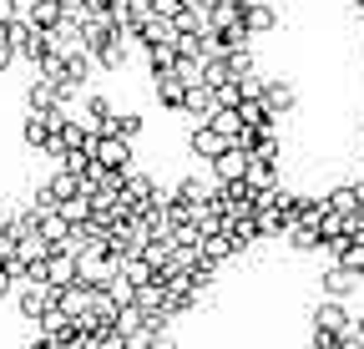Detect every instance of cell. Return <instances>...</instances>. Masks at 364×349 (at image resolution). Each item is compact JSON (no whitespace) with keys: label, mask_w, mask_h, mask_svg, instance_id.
<instances>
[{"label":"cell","mask_w":364,"mask_h":349,"mask_svg":"<svg viewBox=\"0 0 364 349\" xmlns=\"http://www.w3.org/2000/svg\"><path fill=\"white\" fill-rule=\"evenodd\" d=\"M359 289H364V274H354V269H344V264H324V274H318V299L349 304Z\"/></svg>","instance_id":"cell-1"},{"label":"cell","mask_w":364,"mask_h":349,"mask_svg":"<svg viewBox=\"0 0 364 349\" xmlns=\"http://www.w3.org/2000/svg\"><path fill=\"white\" fill-rule=\"evenodd\" d=\"M182 6H188V0H152V16H167V21H172Z\"/></svg>","instance_id":"cell-30"},{"label":"cell","mask_w":364,"mask_h":349,"mask_svg":"<svg viewBox=\"0 0 364 349\" xmlns=\"http://www.w3.org/2000/svg\"><path fill=\"white\" fill-rule=\"evenodd\" d=\"M6 228H11V213H6V208H0V233H6Z\"/></svg>","instance_id":"cell-34"},{"label":"cell","mask_w":364,"mask_h":349,"mask_svg":"<svg viewBox=\"0 0 364 349\" xmlns=\"http://www.w3.org/2000/svg\"><path fill=\"white\" fill-rule=\"evenodd\" d=\"M102 132H112V137H122V142H142L147 122H142V112H112V122L102 127Z\"/></svg>","instance_id":"cell-19"},{"label":"cell","mask_w":364,"mask_h":349,"mask_svg":"<svg viewBox=\"0 0 364 349\" xmlns=\"http://www.w3.org/2000/svg\"><path fill=\"white\" fill-rule=\"evenodd\" d=\"M152 97H157V107H162V112H182L188 81H182L177 71H162V76H152Z\"/></svg>","instance_id":"cell-10"},{"label":"cell","mask_w":364,"mask_h":349,"mask_svg":"<svg viewBox=\"0 0 364 349\" xmlns=\"http://www.w3.org/2000/svg\"><path fill=\"white\" fill-rule=\"evenodd\" d=\"M76 279H81V269H76V253L51 248V258H46V284H51V289H66V284H76Z\"/></svg>","instance_id":"cell-12"},{"label":"cell","mask_w":364,"mask_h":349,"mask_svg":"<svg viewBox=\"0 0 364 349\" xmlns=\"http://www.w3.org/2000/svg\"><path fill=\"white\" fill-rule=\"evenodd\" d=\"M61 218H66V223H91V193L66 198V203H61Z\"/></svg>","instance_id":"cell-26"},{"label":"cell","mask_w":364,"mask_h":349,"mask_svg":"<svg viewBox=\"0 0 364 349\" xmlns=\"http://www.w3.org/2000/svg\"><path fill=\"white\" fill-rule=\"evenodd\" d=\"M359 203H364V188L359 183H334L324 193V208H334V213H359Z\"/></svg>","instance_id":"cell-20"},{"label":"cell","mask_w":364,"mask_h":349,"mask_svg":"<svg viewBox=\"0 0 364 349\" xmlns=\"http://www.w3.org/2000/svg\"><path fill=\"white\" fill-rule=\"evenodd\" d=\"M359 132H364V122H359Z\"/></svg>","instance_id":"cell-36"},{"label":"cell","mask_w":364,"mask_h":349,"mask_svg":"<svg viewBox=\"0 0 364 349\" xmlns=\"http://www.w3.org/2000/svg\"><path fill=\"white\" fill-rule=\"evenodd\" d=\"M91 157H97L102 167H112V172H127V167L136 162V142H122V137H112V132H97Z\"/></svg>","instance_id":"cell-4"},{"label":"cell","mask_w":364,"mask_h":349,"mask_svg":"<svg viewBox=\"0 0 364 349\" xmlns=\"http://www.w3.org/2000/svg\"><path fill=\"white\" fill-rule=\"evenodd\" d=\"M112 112H117V107H112V97H102V92H86V102H81V117H86L91 127H97V132H102V127L112 122Z\"/></svg>","instance_id":"cell-23"},{"label":"cell","mask_w":364,"mask_h":349,"mask_svg":"<svg viewBox=\"0 0 364 349\" xmlns=\"http://www.w3.org/2000/svg\"><path fill=\"white\" fill-rule=\"evenodd\" d=\"M213 97H218V107H238V102H243V81L228 76L223 86H213Z\"/></svg>","instance_id":"cell-28"},{"label":"cell","mask_w":364,"mask_h":349,"mask_svg":"<svg viewBox=\"0 0 364 349\" xmlns=\"http://www.w3.org/2000/svg\"><path fill=\"white\" fill-rule=\"evenodd\" d=\"M349 11H354V16H364V0H349Z\"/></svg>","instance_id":"cell-35"},{"label":"cell","mask_w":364,"mask_h":349,"mask_svg":"<svg viewBox=\"0 0 364 349\" xmlns=\"http://www.w3.org/2000/svg\"><path fill=\"white\" fill-rule=\"evenodd\" d=\"M263 102H268V112L273 117H294L299 112V86L289 81V76H263Z\"/></svg>","instance_id":"cell-5"},{"label":"cell","mask_w":364,"mask_h":349,"mask_svg":"<svg viewBox=\"0 0 364 349\" xmlns=\"http://www.w3.org/2000/svg\"><path fill=\"white\" fill-rule=\"evenodd\" d=\"M349 334H359V339H364V314H354V319H349Z\"/></svg>","instance_id":"cell-32"},{"label":"cell","mask_w":364,"mask_h":349,"mask_svg":"<svg viewBox=\"0 0 364 349\" xmlns=\"http://www.w3.org/2000/svg\"><path fill=\"white\" fill-rule=\"evenodd\" d=\"M198 248H203V264H213V269H223L228 258H238V253H243V243L228 233V228H223V233H208Z\"/></svg>","instance_id":"cell-11"},{"label":"cell","mask_w":364,"mask_h":349,"mask_svg":"<svg viewBox=\"0 0 364 349\" xmlns=\"http://www.w3.org/2000/svg\"><path fill=\"white\" fill-rule=\"evenodd\" d=\"M36 233H41L46 243H56V248H61L66 233H71V223L61 218V208H51V213H41V218H36Z\"/></svg>","instance_id":"cell-22"},{"label":"cell","mask_w":364,"mask_h":349,"mask_svg":"<svg viewBox=\"0 0 364 349\" xmlns=\"http://www.w3.org/2000/svg\"><path fill=\"white\" fill-rule=\"evenodd\" d=\"M46 188L56 193V208H61L66 198H76V193H81V178H76L71 167H61V162H56V172H51V178H46Z\"/></svg>","instance_id":"cell-24"},{"label":"cell","mask_w":364,"mask_h":349,"mask_svg":"<svg viewBox=\"0 0 364 349\" xmlns=\"http://www.w3.org/2000/svg\"><path fill=\"white\" fill-rule=\"evenodd\" d=\"M208 172H213V178L218 183H233V178H248V152L238 147V142H228L213 162H208Z\"/></svg>","instance_id":"cell-9"},{"label":"cell","mask_w":364,"mask_h":349,"mask_svg":"<svg viewBox=\"0 0 364 349\" xmlns=\"http://www.w3.org/2000/svg\"><path fill=\"white\" fill-rule=\"evenodd\" d=\"M11 294H16V279H11V264L0 258V299H11Z\"/></svg>","instance_id":"cell-31"},{"label":"cell","mask_w":364,"mask_h":349,"mask_svg":"<svg viewBox=\"0 0 364 349\" xmlns=\"http://www.w3.org/2000/svg\"><path fill=\"white\" fill-rule=\"evenodd\" d=\"M284 26V16H279V6H273V0H248L243 6V31L258 41V36H273Z\"/></svg>","instance_id":"cell-7"},{"label":"cell","mask_w":364,"mask_h":349,"mask_svg":"<svg viewBox=\"0 0 364 349\" xmlns=\"http://www.w3.org/2000/svg\"><path fill=\"white\" fill-rule=\"evenodd\" d=\"M56 102H61V92H56V76H41V71H36V81L26 86V107H31V112H51Z\"/></svg>","instance_id":"cell-17"},{"label":"cell","mask_w":364,"mask_h":349,"mask_svg":"<svg viewBox=\"0 0 364 349\" xmlns=\"http://www.w3.org/2000/svg\"><path fill=\"white\" fill-rule=\"evenodd\" d=\"M228 71H233L238 81H243V76H253V71H258V61H253V46H243V51H228Z\"/></svg>","instance_id":"cell-27"},{"label":"cell","mask_w":364,"mask_h":349,"mask_svg":"<svg viewBox=\"0 0 364 349\" xmlns=\"http://www.w3.org/2000/svg\"><path fill=\"white\" fill-rule=\"evenodd\" d=\"M11 66H21V56H16V46H11V36L0 41V76H6Z\"/></svg>","instance_id":"cell-29"},{"label":"cell","mask_w":364,"mask_h":349,"mask_svg":"<svg viewBox=\"0 0 364 349\" xmlns=\"http://www.w3.org/2000/svg\"><path fill=\"white\" fill-rule=\"evenodd\" d=\"M16 309H21V319L31 324V319H41L46 309H51V304H56V289L51 284H41V279H31V284H16Z\"/></svg>","instance_id":"cell-3"},{"label":"cell","mask_w":364,"mask_h":349,"mask_svg":"<svg viewBox=\"0 0 364 349\" xmlns=\"http://www.w3.org/2000/svg\"><path fill=\"white\" fill-rule=\"evenodd\" d=\"M172 31H177V36H203V31H208V16H203L198 6H182V11L172 16Z\"/></svg>","instance_id":"cell-25"},{"label":"cell","mask_w":364,"mask_h":349,"mask_svg":"<svg viewBox=\"0 0 364 349\" xmlns=\"http://www.w3.org/2000/svg\"><path fill=\"white\" fill-rule=\"evenodd\" d=\"M56 309L66 314V319H81V314H91V284H66V289H56Z\"/></svg>","instance_id":"cell-14"},{"label":"cell","mask_w":364,"mask_h":349,"mask_svg":"<svg viewBox=\"0 0 364 349\" xmlns=\"http://www.w3.org/2000/svg\"><path fill=\"white\" fill-rule=\"evenodd\" d=\"M284 243H289L294 253H318V248H324V233H318V223H294V228L284 233Z\"/></svg>","instance_id":"cell-21"},{"label":"cell","mask_w":364,"mask_h":349,"mask_svg":"<svg viewBox=\"0 0 364 349\" xmlns=\"http://www.w3.org/2000/svg\"><path fill=\"white\" fill-rule=\"evenodd\" d=\"M213 112H218L213 86H208V81H188V97H182V112H177V117H188V127H193V122H208Z\"/></svg>","instance_id":"cell-8"},{"label":"cell","mask_w":364,"mask_h":349,"mask_svg":"<svg viewBox=\"0 0 364 349\" xmlns=\"http://www.w3.org/2000/svg\"><path fill=\"white\" fill-rule=\"evenodd\" d=\"M188 6H198V11H203V16H208V11H213V6H223V0H188Z\"/></svg>","instance_id":"cell-33"},{"label":"cell","mask_w":364,"mask_h":349,"mask_svg":"<svg viewBox=\"0 0 364 349\" xmlns=\"http://www.w3.org/2000/svg\"><path fill=\"white\" fill-rule=\"evenodd\" d=\"M243 6H248V0H243Z\"/></svg>","instance_id":"cell-37"},{"label":"cell","mask_w":364,"mask_h":349,"mask_svg":"<svg viewBox=\"0 0 364 349\" xmlns=\"http://www.w3.org/2000/svg\"><path fill=\"white\" fill-rule=\"evenodd\" d=\"M213 188H218V178H213V172H208V178L188 172V178H177V183H172V198L193 208V203H208V198H213Z\"/></svg>","instance_id":"cell-13"},{"label":"cell","mask_w":364,"mask_h":349,"mask_svg":"<svg viewBox=\"0 0 364 349\" xmlns=\"http://www.w3.org/2000/svg\"><path fill=\"white\" fill-rule=\"evenodd\" d=\"M31 26H41V31H51V26H61L66 21V6L61 0H26V11H21Z\"/></svg>","instance_id":"cell-18"},{"label":"cell","mask_w":364,"mask_h":349,"mask_svg":"<svg viewBox=\"0 0 364 349\" xmlns=\"http://www.w3.org/2000/svg\"><path fill=\"white\" fill-rule=\"evenodd\" d=\"M349 319H354L349 304H339V299H318L314 309H309V329H314V334H339V339H344V334H349Z\"/></svg>","instance_id":"cell-2"},{"label":"cell","mask_w":364,"mask_h":349,"mask_svg":"<svg viewBox=\"0 0 364 349\" xmlns=\"http://www.w3.org/2000/svg\"><path fill=\"white\" fill-rule=\"evenodd\" d=\"M228 142H233V137H223L213 122H193V127H188V152H193V162H213Z\"/></svg>","instance_id":"cell-6"},{"label":"cell","mask_w":364,"mask_h":349,"mask_svg":"<svg viewBox=\"0 0 364 349\" xmlns=\"http://www.w3.org/2000/svg\"><path fill=\"white\" fill-rule=\"evenodd\" d=\"M51 132H56V127H51V117H46V112H31V107H26V122H21V142H26L31 152H41L46 142H51Z\"/></svg>","instance_id":"cell-16"},{"label":"cell","mask_w":364,"mask_h":349,"mask_svg":"<svg viewBox=\"0 0 364 349\" xmlns=\"http://www.w3.org/2000/svg\"><path fill=\"white\" fill-rule=\"evenodd\" d=\"M284 157H248V183L258 188V193H268V188H284V167H279Z\"/></svg>","instance_id":"cell-15"}]
</instances>
